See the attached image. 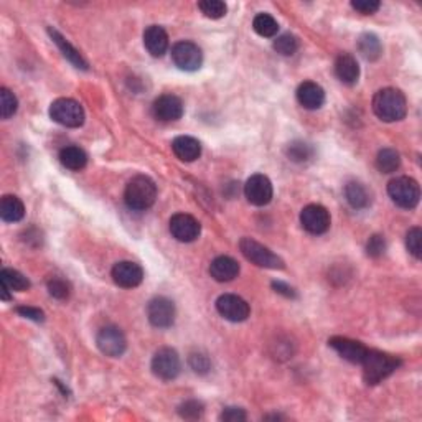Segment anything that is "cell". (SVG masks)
Here are the masks:
<instances>
[{"instance_id":"cell-1","label":"cell","mask_w":422,"mask_h":422,"mask_svg":"<svg viewBox=\"0 0 422 422\" xmlns=\"http://www.w3.org/2000/svg\"><path fill=\"white\" fill-rule=\"evenodd\" d=\"M373 111L381 121L397 122L407 114L406 96L396 88L379 89L373 98Z\"/></svg>"},{"instance_id":"cell-2","label":"cell","mask_w":422,"mask_h":422,"mask_svg":"<svg viewBox=\"0 0 422 422\" xmlns=\"http://www.w3.org/2000/svg\"><path fill=\"white\" fill-rule=\"evenodd\" d=\"M363 379L367 385H378L383 379L391 376L401 367V360L376 350H368L367 357L362 362Z\"/></svg>"},{"instance_id":"cell-3","label":"cell","mask_w":422,"mask_h":422,"mask_svg":"<svg viewBox=\"0 0 422 422\" xmlns=\"http://www.w3.org/2000/svg\"><path fill=\"white\" fill-rule=\"evenodd\" d=\"M126 205L131 210L145 211L154 205L157 200V187H155L154 180L145 177V175H137L127 183L124 192Z\"/></svg>"},{"instance_id":"cell-4","label":"cell","mask_w":422,"mask_h":422,"mask_svg":"<svg viewBox=\"0 0 422 422\" xmlns=\"http://www.w3.org/2000/svg\"><path fill=\"white\" fill-rule=\"evenodd\" d=\"M388 195H390L395 205L404 208V210H412L421 200L419 183L409 177L393 178L388 183Z\"/></svg>"},{"instance_id":"cell-5","label":"cell","mask_w":422,"mask_h":422,"mask_svg":"<svg viewBox=\"0 0 422 422\" xmlns=\"http://www.w3.org/2000/svg\"><path fill=\"white\" fill-rule=\"evenodd\" d=\"M50 117L65 127H81L84 122L83 106L78 101L70 98H60L51 103Z\"/></svg>"},{"instance_id":"cell-6","label":"cell","mask_w":422,"mask_h":422,"mask_svg":"<svg viewBox=\"0 0 422 422\" xmlns=\"http://www.w3.org/2000/svg\"><path fill=\"white\" fill-rule=\"evenodd\" d=\"M239 249L243 256L251 263L265 269H284V261L274 254L271 249L265 248L258 241L251 238H243L239 241Z\"/></svg>"},{"instance_id":"cell-7","label":"cell","mask_w":422,"mask_h":422,"mask_svg":"<svg viewBox=\"0 0 422 422\" xmlns=\"http://www.w3.org/2000/svg\"><path fill=\"white\" fill-rule=\"evenodd\" d=\"M96 345L98 348L101 350V353L106 355V357L119 358L126 352L127 340L119 327L109 325L98 331Z\"/></svg>"},{"instance_id":"cell-8","label":"cell","mask_w":422,"mask_h":422,"mask_svg":"<svg viewBox=\"0 0 422 422\" xmlns=\"http://www.w3.org/2000/svg\"><path fill=\"white\" fill-rule=\"evenodd\" d=\"M182 362L173 348H160L152 358V371L164 381H172L180 374Z\"/></svg>"},{"instance_id":"cell-9","label":"cell","mask_w":422,"mask_h":422,"mask_svg":"<svg viewBox=\"0 0 422 422\" xmlns=\"http://www.w3.org/2000/svg\"><path fill=\"white\" fill-rule=\"evenodd\" d=\"M216 310L223 319L235 322H244L251 314L249 303L243 297L235 296V294H223L216 301Z\"/></svg>"},{"instance_id":"cell-10","label":"cell","mask_w":422,"mask_h":422,"mask_svg":"<svg viewBox=\"0 0 422 422\" xmlns=\"http://www.w3.org/2000/svg\"><path fill=\"white\" fill-rule=\"evenodd\" d=\"M175 315H177L175 303L167 297L160 296L152 298L149 305H147V317H149V322L154 327H157V329H169V327H172L175 322Z\"/></svg>"},{"instance_id":"cell-11","label":"cell","mask_w":422,"mask_h":422,"mask_svg":"<svg viewBox=\"0 0 422 422\" xmlns=\"http://www.w3.org/2000/svg\"><path fill=\"white\" fill-rule=\"evenodd\" d=\"M172 60L180 70L197 71L203 63V53L193 41H178L172 48Z\"/></svg>"},{"instance_id":"cell-12","label":"cell","mask_w":422,"mask_h":422,"mask_svg":"<svg viewBox=\"0 0 422 422\" xmlns=\"http://www.w3.org/2000/svg\"><path fill=\"white\" fill-rule=\"evenodd\" d=\"M301 223L303 230L310 235H324L330 230V213L322 205H309L301 213Z\"/></svg>"},{"instance_id":"cell-13","label":"cell","mask_w":422,"mask_h":422,"mask_svg":"<svg viewBox=\"0 0 422 422\" xmlns=\"http://www.w3.org/2000/svg\"><path fill=\"white\" fill-rule=\"evenodd\" d=\"M170 233L180 243H192L202 233V225L197 218L187 213H178L170 220Z\"/></svg>"},{"instance_id":"cell-14","label":"cell","mask_w":422,"mask_h":422,"mask_svg":"<svg viewBox=\"0 0 422 422\" xmlns=\"http://www.w3.org/2000/svg\"><path fill=\"white\" fill-rule=\"evenodd\" d=\"M244 195L254 206H264L272 200V183L265 175H253L244 185Z\"/></svg>"},{"instance_id":"cell-15","label":"cell","mask_w":422,"mask_h":422,"mask_svg":"<svg viewBox=\"0 0 422 422\" xmlns=\"http://www.w3.org/2000/svg\"><path fill=\"white\" fill-rule=\"evenodd\" d=\"M185 106L182 99L175 94H162L152 104V112L155 119L162 122H173L182 119Z\"/></svg>"},{"instance_id":"cell-16","label":"cell","mask_w":422,"mask_h":422,"mask_svg":"<svg viewBox=\"0 0 422 422\" xmlns=\"http://www.w3.org/2000/svg\"><path fill=\"white\" fill-rule=\"evenodd\" d=\"M111 276L119 287L134 289L144 281V269L132 261H121L112 268Z\"/></svg>"},{"instance_id":"cell-17","label":"cell","mask_w":422,"mask_h":422,"mask_svg":"<svg viewBox=\"0 0 422 422\" xmlns=\"http://www.w3.org/2000/svg\"><path fill=\"white\" fill-rule=\"evenodd\" d=\"M329 345L340 355L341 358L355 364H362V362L368 353V348L364 347L363 343L345 338V336H331L329 340Z\"/></svg>"},{"instance_id":"cell-18","label":"cell","mask_w":422,"mask_h":422,"mask_svg":"<svg viewBox=\"0 0 422 422\" xmlns=\"http://www.w3.org/2000/svg\"><path fill=\"white\" fill-rule=\"evenodd\" d=\"M297 101L302 107L309 109V111H315L320 109L325 103V91L320 84L314 81L302 83L297 89Z\"/></svg>"},{"instance_id":"cell-19","label":"cell","mask_w":422,"mask_h":422,"mask_svg":"<svg viewBox=\"0 0 422 422\" xmlns=\"http://www.w3.org/2000/svg\"><path fill=\"white\" fill-rule=\"evenodd\" d=\"M144 45L147 51L155 58H160L169 50V35L162 27L150 25L144 32Z\"/></svg>"},{"instance_id":"cell-20","label":"cell","mask_w":422,"mask_h":422,"mask_svg":"<svg viewBox=\"0 0 422 422\" xmlns=\"http://www.w3.org/2000/svg\"><path fill=\"white\" fill-rule=\"evenodd\" d=\"M238 261L230 258V256H220L210 264L211 277L218 282H230L239 276Z\"/></svg>"},{"instance_id":"cell-21","label":"cell","mask_w":422,"mask_h":422,"mask_svg":"<svg viewBox=\"0 0 422 422\" xmlns=\"http://www.w3.org/2000/svg\"><path fill=\"white\" fill-rule=\"evenodd\" d=\"M335 74L343 84L353 86L360 78V66L355 56L348 53H341L335 61Z\"/></svg>"},{"instance_id":"cell-22","label":"cell","mask_w":422,"mask_h":422,"mask_svg":"<svg viewBox=\"0 0 422 422\" xmlns=\"http://www.w3.org/2000/svg\"><path fill=\"white\" fill-rule=\"evenodd\" d=\"M172 150L182 162H195L202 155V144L195 137L180 136L172 142Z\"/></svg>"},{"instance_id":"cell-23","label":"cell","mask_w":422,"mask_h":422,"mask_svg":"<svg viewBox=\"0 0 422 422\" xmlns=\"http://www.w3.org/2000/svg\"><path fill=\"white\" fill-rule=\"evenodd\" d=\"M48 33H50L51 40H53L55 44H56V46H58V48L61 50V53H63L65 58L68 60L70 63H73V65H74V68H78V70H88L86 60L83 58L81 53H79V51L76 50L74 46L71 45L70 41L66 40V38H65L63 35H61L60 32H56L55 28H48Z\"/></svg>"},{"instance_id":"cell-24","label":"cell","mask_w":422,"mask_h":422,"mask_svg":"<svg viewBox=\"0 0 422 422\" xmlns=\"http://www.w3.org/2000/svg\"><path fill=\"white\" fill-rule=\"evenodd\" d=\"M60 162L63 164V167L68 170H73V172H79L86 167L88 164V155L86 152L76 145H68L65 149H61L60 152Z\"/></svg>"},{"instance_id":"cell-25","label":"cell","mask_w":422,"mask_h":422,"mask_svg":"<svg viewBox=\"0 0 422 422\" xmlns=\"http://www.w3.org/2000/svg\"><path fill=\"white\" fill-rule=\"evenodd\" d=\"M345 198H347L350 206H353L355 210H363V208H368L369 203H371V195H369L367 187L360 182L347 183V187H345Z\"/></svg>"},{"instance_id":"cell-26","label":"cell","mask_w":422,"mask_h":422,"mask_svg":"<svg viewBox=\"0 0 422 422\" xmlns=\"http://www.w3.org/2000/svg\"><path fill=\"white\" fill-rule=\"evenodd\" d=\"M0 216L7 223H17L25 216V206L20 198L13 195H6L0 202Z\"/></svg>"},{"instance_id":"cell-27","label":"cell","mask_w":422,"mask_h":422,"mask_svg":"<svg viewBox=\"0 0 422 422\" xmlns=\"http://www.w3.org/2000/svg\"><path fill=\"white\" fill-rule=\"evenodd\" d=\"M0 284H2L4 287H7L8 291H17V292H23L30 289V281H28L22 272L8 268L2 269V272H0Z\"/></svg>"},{"instance_id":"cell-28","label":"cell","mask_w":422,"mask_h":422,"mask_svg":"<svg viewBox=\"0 0 422 422\" xmlns=\"http://www.w3.org/2000/svg\"><path fill=\"white\" fill-rule=\"evenodd\" d=\"M376 167L383 173H395L401 167V155L395 149H381L376 155Z\"/></svg>"},{"instance_id":"cell-29","label":"cell","mask_w":422,"mask_h":422,"mask_svg":"<svg viewBox=\"0 0 422 422\" xmlns=\"http://www.w3.org/2000/svg\"><path fill=\"white\" fill-rule=\"evenodd\" d=\"M358 50L360 53L369 61L378 60L383 53L381 41H379V38L376 35H373V33H364V35L360 37Z\"/></svg>"},{"instance_id":"cell-30","label":"cell","mask_w":422,"mask_h":422,"mask_svg":"<svg viewBox=\"0 0 422 422\" xmlns=\"http://www.w3.org/2000/svg\"><path fill=\"white\" fill-rule=\"evenodd\" d=\"M253 28L258 35L271 38V37L277 35L279 23L276 18H274L272 15H269V13H259V15H256V18H254Z\"/></svg>"},{"instance_id":"cell-31","label":"cell","mask_w":422,"mask_h":422,"mask_svg":"<svg viewBox=\"0 0 422 422\" xmlns=\"http://www.w3.org/2000/svg\"><path fill=\"white\" fill-rule=\"evenodd\" d=\"M286 154H287V157L292 160V162L302 164V162H309V160L314 157V149H312V145L305 144V142L296 140V142H292V144L287 145Z\"/></svg>"},{"instance_id":"cell-32","label":"cell","mask_w":422,"mask_h":422,"mask_svg":"<svg viewBox=\"0 0 422 422\" xmlns=\"http://www.w3.org/2000/svg\"><path fill=\"white\" fill-rule=\"evenodd\" d=\"M18 101L8 88L0 89V116L2 119H11L13 114L17 112Z\"/></svg>"},{"instance_id":"cell-33","label":"cell","mask_w":422,"mask_h":422,"mask_svg":"<svg viewBox=\"0 0 422 422\" xmlns=\"http://www.w3.org/2000/svg\"><path fill=\"white\" fill-rule=\"evenodd\" d=\"M274 50L282 56H292L298 50L297 37L291 35V33H284V35L277 37L274 40Z\"/></svg>"},{"instance_id":"cell-34","label":"cell","mask_w":422,"mask_h":422,"mask_svg":"<svg viewBox=\"0 0 422 422\" xmlns=\"http://www.w3.org/2000/svg\"><path fill=\"white\" fill-rule=\"evenodd\" d=\"M198 8L203 12V15L213 18V20L225 17L228 12L226 4L221 2V0H205V2L198 4Z\"/></svg>"},{"instance_id":"cell-35","label":"cell","mask_w":422,"mask_h":422,"mask_svg":"<svg viewBox=\"0 0 422 422\" xmlns=\"http://www.w3.org/2000/svg\"><path fill=\"white\" fill-rule=\"evenodd\" d=\"M406 246L407 251L414 256L416 259L422 258V231L421 228H411L406 235Z\"/></svg>"},{"instance_id":"cell-36","label":"cell","mask_w":422,"mask_h":422,"mask_svg":"<svg viewBox=\"0 0 422 422\" xmlns=\"http://www.w3.org/2000/svg\"><path fill=\"white\" fill-rule=\"evenodd\" d=\"M203 411H205V407H203L200 401H195V400L185 401L183 404L178 406V414L182 416L183 419H188V421L200 419L203 416Z\"/></svg>"},{"instance_id":"cell-37","label":"cell","mask_w":422,"mask_h":422,"mask_svg":"<svg viewBox=\"0 0 422 422\" xmlns=\"http://www.w3.org/2000/svg\"><path fill=\"white\" fill-rule=\"evenodd\" d=\"M46 287H48L50 296L58 298V301H65V298H68L71 294L70 284L66 282L65 279H60V277H51L48 284H46Z\"/></svg>"},{"instance_id":"cell-38","label":"cell","mask_w":422,"mask_h":422,"mask_svg":"<svg viewBox=\"0 0 422 422\" xmlns=\"http://www.w3.org/2000/svg\"><path fill=\"white\" fill-rule=\"evenodd\" d=\"M367 253L369 258H381L386 253V239L381 235H373L368 239L367 244Z\"/></svg>"},{"instance_id":"cell-39","label":"cell","mask_w":422,"mask_h":422,"mask_svg":"<svg viewBox=\"0 0 422 422\" xmlns=\"http://www.w3.org/2000/svg\"><path fill=\"white\" fill-rule=\"evenodd\" d=\"M188 363L192 369L198 374H206L211 369V362L206 355L203 353H192L188 358Z\"/></svg>"},{"instance_id":"cell-40","label":"cell","mask_w":422,"mask_h":422,"mask_svg":"<svg viewBox=\"0 0 422 422\" xmlns=\"http://www.w3.org/2000/svg\"><path fill=\"white\" fill-rule=\"evenodd\" d=\"M352 7L357 12L363 13V15H373L374 12L379 11L381 4L378 0H355V2H352Z\"/></svg>"},{"instance_id":"cell-41","label":"cell","mask_w":422,"mask_h":422,"mask_svg":"<svg viewBox=\"0 0 422 422\" xmlns=\"http://www.w3.org/2000/svg\"><path fill=\"white\" fill-rule=\"evenodd\" d=\"M246 412L241 407H226L225 411L221 412L220 419L225 422H243L246 421Z\"/></svg>"},{"instance_id":"cell-42","label":"cell","mask_w":422,"mask_h":422,"mask_svg":"<svg viewBox=\"0 0 422 422\" xmlns=\"http://www.w3.org/2000/svg\"><path fill=\"white\" fill-rule=\"evenodd\" d=\"M17 314L25 317L28 320L33 322H44L45 320V314L40 309H35V307H18Z\"/></svg>"},{"instance_id":"cell-43","label":"cell","mask_w":422,"mask_h":422,"mask_svg":"<svg viewBox=\"0 0 422 422\" xmlns=\"http://www.w3.org/2000/svg\"><path fill=\"white\" fill-rule=\"evenodd\" d=\"M272 289H274V291H276L277 294H282V296H284V297H287V298H296V297H297L296 291H294V289H292L291 286H287L286 282L274 281V282H272Z\"/></svg>"}]
</instances>
